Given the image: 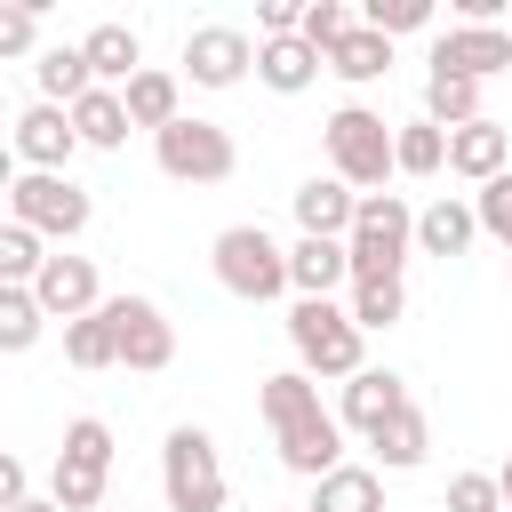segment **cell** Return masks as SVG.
<instances>
[{"label":"cell","mask_w":512,"mask_h":512,"mask_svg":"<svg viewBox=\"0 0 512 512\" xmlns=\"http://www.w3.org/2000/svg\"><path fill=\"white\" fill-rule=\"evenodd\" d=\"M160 488H168V512H224V464H216V440L200 424H176L168 432Z\"/></svg>","instance_id":"cell-6"},{"label":"cell","mask_w":512,"mask_h":512,"mask_svg":"<svg viewBox=\"0 0 512 512\" xmlns=\"http://www.w3.org/2000/svg\"><path fill=\"white\" fill-rule=\"evenodd\" d=\"M496 488H504V512H512V456L496 464Z\"/></svg>","instance_id":"cell-40"},{"label":"cell","mask_w":512,"mask_h":512,"mask_svg":"<svg viewBox=\"0 0 512 512\" xmlns=\"http://www.w3.org/2000/svg\"><path fill=\"white\" fill-rule=\"evenodd\" d=\"M272 440H280V464L304 472V480H328V472L344 464V424H336V408H312V416L280 424Z\"/></svg>","instance_id":"cell-13"},{"label":"cell","mask_w":512,"mask_h":512,"mask_svg":"<svg viewBox=\"0 0 512 512\" xmlns=\"http://www.w3.org/2000/svg\"><path fill=\"white\" fill-rule=\"evenodd\" d=\"M32 80H40V104H64V112L96 88V72H88V56H80V48H40Z\"/></svg>","instance_id":"cell-23"},{"label":"cell","mask_w":512,"mask_h":512,"mask_svg":"<svg viewBox=\"0 0 512 512\" xmlns=\"http://www.w3.org/2000/svg\"><path fill=\"white\" fill-rule=\"evenodd\" d=\"M80 56H88L96 88H128V80L144 72V40H136L128 24H96V32L80 40Z\"/></svg>","instance_id":"cell-21"},{"label":"cell","mask_w":512,"mask_h":512,"mask_svg":"<svg viewBox=\"0 0 512 512\" xmlns=\"http://www.w3.org/2000/svg\"><path fill=\"white\" fill-rule=\"evenodd\" d=\"M472 240H480V208H472V200L440 192L432 208H416V248H424V256H440V264H448V256H464Z\"/></svg>","instance_id":"cell-18"},{"label":"cell","mask_w":512,"mask_h":512,"mask_svg":"<svg viewBox=\"0 0 512 512\" xmlns=\"http://www.w3.org/2000/svg\"><path fill=\"white\" fill-rule=\"evenodd\" d=\"M152 160H160V176H176V184H224L232 168H240V144L216 128V120H176V128H160L152 136Z\"/></svg>","instance_id":"cell-8"},{"label":"cell","mask_w":512,"mask_h":512,"mask_svg":"<svg viewBox=\"0 0 512 512\" xmlns=\"http://www.w3.org/2000/svg\"><path fill=\"white\" fill-rule=\"evenodd\" d=\"M248 64H256V40H248L240 24H200V32L184 40V72H192V88H240Z\"/></svg>","instance_id":"cell-11"},{"label":"cell","mask_w":512,"mask_h":512,"mask_svg":"<svg viewBox=\"0 0 512 512\" xmlns=\"http://www.w3.org/2000/svg\"><path fill=\"white\" fill-rule=\"evenodd\" d=\"M352 216H360V192H352L344 176L296 184V224H304V240H352Z\"/></svg>","instance_id":"cell-16"},{"label":"cell","mask_w":512,"mask_h":512,"mask_svg":"<svg viewBox=\"0 0 512 512\" xmlns=\"http://www.w3.org/2000/svg\"><path fill=\"white\" fill-rule=\"evenodd\" d=\"M32 32H40L32 0H24V8H0V56H24V48H32Z\"/></svg>","instance_id":"cell-37"},{"label":"cell","mask_w":512,"mask_h":512,"mask_svg":"<svg viewBox=\"0 0 512 512\" xmlns=\"http://www.w3.org/2000/svg\"><path fill=\"white\" fill-rule=\"evenodd\" d=\"M40 296L32 288H0V352H32L40 344Z\"/></svg>","instance_id":"cell-31"},{"label":"cell","mask_w":512,"mask_h":512,"mask_svg":"<svg viewBox=\"0 0 512 512\" xmlns=\"http://www.w3.org/2000/svg\"><path fill=\"white\" fill-rule=\"evenodd\" d=\"M120 104H128V120H136V128H152V136L184 120V112H176V72H152V64L120 88Z\"/></svg>","instance_id":"cell-24"},{"label":"cell","mask_w":512,"mask_h":512,"mask_svg":"<svg viewBox=\"0 0 512 512\" xmlns=\"http://www.w3.org/2000/svg\"><path fill=\"white\" fill-rule=\"evenodd\" d=\"M352 280V248L344 240H296L288 248V288L296 296H336Z\"/></svg>","instance_id":"cell-20"},{"label":"cell","mask_w":512,"mask_h":512,"mask_svg":"<svg viewBox=\"0 0 512 512\" xmlns=\"http://www.w3.org/2000/svg\"><path fill=\"white\" fill-rule=\"evenodd\" d=\"M368 448H376V464H384V472H416V464L432 456V424H424V408H400Z\"/></svg>","instance_id":"cell-26"},{"label":"cell","mask_w":512,"mask_h":512,"mask_svg":"<svg viewBox=\"0 0 512 512\" xmlns=\"http://www.w3.org/2000/svg\"><path fill=\"white\" fill-rule=\"evenodd\" d=\"M16 512H64V504H56V496H24Z\"/></svg>","instance_id":"cell-39"},{"label":"cell","mask_w":512,"mask_h":512,"mask_svg":"<svg viewBox=\"0 0 512 512\" xmlns=\"http://www.w3.org/2000/svg\"><path fill=\"white\" fill-rule=\"evenodd\" d=\"M104 488H112V424L104 416H72L64 448H56V472H48V496L64 512H104Z\"/></svg>","instance_id":"cell-4"},{"label":"cell","mask_w":512,"mask_h":512,"mask_svg":"<svg viewBox=\"0 0 512 512\" xmlns=\"http://www.w3.org/2000/svg\"><path fill=\"white\" fill-rule=\"evenodd\" d=\"M392 152H400V176H440L448 168V128L440 120H408Z\"/></svg>","instance_id":"cell-30"},{"label":"cell","mask_w":512,"mask_h":512,"mask_svg":"<svg viewBox=\"0 0 512 512\" xmlns=\"http://www.w3.org/2000/svg\"><path fill=\"white\" fill-rule=\"evenodd\" d=\"M448 176H464V184H496V176H512V136H504L496 120L456 128V136H448Z\"/></svg>","instance_id":"cell-17"},{"label":"cell","mask_w":512,"mask_h":512,"mask_svg":"<svg viewBox=\"0 0 512 512\" xmlns=\"http://www.w3.org/2000/svg\"><path fill=\"white\" fill-rule=\"evenodd\" d=\"M320 72H328V56H320L304 32H296V40H256V80H264V88H280V96H304Z\"/></svg>","instance_id":"cell-19"},{"label":"cell","mask_w":512,"mask_h":512,"mask_svg":"<svg viewBox=\"0 0 512 512\" xmlns=\"http://www.w3.org/2000/svg\"><path fill=\"white\" fill-rule=\"evenodd\" d=\"M32 496V480H24V456H0V512H16Z\"/></svg>","instance_id":"cell-38"},{"label":"cell","mask_w":512,"mask_h":512,"mask_svg":"<svg viewBox=\"0 0 512 512\" xmlns=\"http://www.w3.org/2000/svg\"><path fill=\"white\" fill-rule=\"evenodd\" d=\"M32 296H40V312L48 320H88V312H104V288H96V264L88 256H48L40 264V280H32Z\"/></svg>","instance_id":"cell-12"},{"label":"cell","mask_w":512,"mask_h":512,"mask_svg":"<svg viewBox=\"0 0 512 512\" xmlns=\"http://www.w3.org/2000/svg\"><path fill=\"white\" fill-rule=\"evenodd\" d=\"M448 512H504L496 472H456V480H448Z\"/></svg>","instance_id":"cell-35"},{"label":"cell","mask_w":512,"mask_h":512,"mask_svg":"<svg viewBox=\"0 0 512 512\" xmlns=\"http://www.w3.org/2000/svg\"><path fill=\"white\" fill-rule=\"evenodd\" d=\"M64 360H72V368H120V328H112L104 312L72 320V328H64Z\"/></svg>","instance_id":"cell-29"},{"label":"cell","mask_w":512,"mask_h":512,"mask_svg":"<svg viewBox=\"0 0 512 512\" xmlns=\"http://www.w3.org/2000/svg\"><path fill=\"white\" fill-rule=\"evenodd\" d=\"M288 344H296V368L304 376H336V384H352L368 360H360V320H352V304H336V296H296L288 304Z\"/></svg>","instance_id":"cell-1"},{"label":"cell","mask_w":512,"mask_h":512,"mask_svg":"<svg viewBox=\"0 0 512 512\" xmlns=\"http://www.w3.org/2000/svg\"><path fill=\"white\" fill-rule=\"evenodd\" d=\"M40 264H48V248H40V232H24V224H8V232H0V288H32V280H40Z\"/></svg>","instance_id":"cell-32"},{"label":"cell","mask_w":512,"mask_h":512,"mask_svg":"<svg viewBox=\"0 0 512 512\" xmlns=\"http://www.w3.org/2000/svg\"><path fill=\"white\" fill-rule=\"evenodd\" d=\"M432 72H456V80H512V32L504 24H448L432 40Z\"/></svg>","instance_id":"cell-10"},{"label":"cell","mask_w":512,"mask_h":512,"mask_svg":"<svg viewBox=\"0 0 512 512\" xmlns=\"http://www.w3.org/2000/svg\"><path fill=\"white\" fill-rule=\"evenodd\" d=\"M120 512H136V504H120Z\"/></svg>","instance_id":"cell-41"},{"label":"cell","mask_w":512,"mask_h":512,"mask_svg":"<svg viewBox=\"0 0 512 512\" xmlns=\"http://www.w3.org/2000/svg\"><path fill=\"white\" fill-rule=\"evenodd\" d=\"M400 408H416V400H408V384H400L392 368H360V376L344 384V408H336V424H344V432H360V440H376V432H384Z\"/></svg>","instance_id":"cell-14"},{"label":"cell","mask_w":512,"mask_h":512,"mask_svg":"<svg viewBox=\"0 0 512 512\" xmlns=\"http://www.w3.org/2000/svg\"><path fill=\"white\" fill-rule=\"evenodd\" d=\"M408 312V288L400 280H352V320H360V336L368 328H392Z\"/></svg>","instance_id":"cell-33"},{"label":"cell","mask_w":512,"mask_h":512,"mask_svg":"<svg viewBox=\"0 0 512 512\" xmlns=\"http://www.w3.org/2000/svg\"><path fill=\"white\" fill-rule=\"evenodd\" d=\"M328 72H336V80H352V88H368V80H384V72H392V40H384V32H368V24H352V40L328 56Z\"/></svg>","instance_id":"cell-28"},{"label":"cell","mask_w":512,"mask_h":512,"mask_svg":"<svg viewBox=\"0 0 512 512\" xmlns=\"http://www.w3.org/2000/svg\"><path fill=\"white\" fill-rule=\"evenodd\" d=\"M344 248H352V280H400V264L416 256V208L400 192H360Z\"/></svg>","instance_id":"cell-3"},{"label":"cell","mask_w":512,"mask_h":512,"mask_svg":"<svg viewBox=\"0 0 512 512\" xmlns=\"http://www.w3.org/2000/svg\"><path fill=\"white\" fill-rule=\"evenodd\" d=\"M104 320L120 328V368L160 376V368L176 360V328H168V312H160L152 296H104Z\"/></svg>","instance_id":"cell-9"},{"label":"cell","mask_w":512,"mask_h":512,"mask_svg":"<svg viewBox=\"0 0 512 512\" xmlns=\"http://www.w3.org/2000/svg\"><path fill=\"white\" fill-rule=\"evenodd\" d=\"M72 128H80V144H96V152H112V144H128V104H120V88H88L80 104H72Z\"/></svg>","instance_id":"cell-25"},{"label":"cell","mask_w":512,"mask_h":512,"mask_svg":"<svg viewBox=\"0 0 512 512\" xmlns=\"http://www.w3.org/2000/svg\"><path fill=\"white\" fill-rule=\"evenodd\" d=\"M328 176H344L352 192H376L392 168H400V128H384V112H368V104H336L328 112Z\"/></svg>","instance_id":"cell-2"},{"label":"cell","mask_w":512,"mask_h":512,"mask_svg":"<svg viewBox=\"0 0 512 512\" xmlns=\"http://www.w3.org/2000/svg\"><path fill=\"white\" fill-rule=\"evenodd\" d=\"M304 512H384V480L368 464H336L328 480H312V504Z\"/></svg>","instance_id":"cell-22"},{"label":"cell","mask_w":512,"mask_h":512,"mask_svg":"<svg viewBox=\"0 0 512 512\" xmlns=\"http://www.w3.org/2000/svg\"><path fill=\"white\" fill-rule=\"evenodd\" d=\"M472 208H480V232L512 248V176H496V184H480V192H472Z\"/></svg>","instance_id":"cell-36"},{"label":"cell","mask_w":512,"mask_h":512,"mask_svg":"<svg viewBox=\"0 0 512 512\" xmlns=\"http://www.w3.org/2000/svg\"><path fill=\"white\" fill-rule=\"evenodd\" d=\"M88 192L72 184V176H40V168H24V176H8V224H24V232H40V240H72V232H88Z\"/></svg>","instance_id":"cell-7"},{"label":"cell","mask_w":512,"mask_h":512,"mask_svg":"<svg viewBox=\"0 0 512 512\" xmlns=\"http://www.w3.org/2000/svg\"><path fill=\"white\" fill-rule=\"evenodd\" d=\"M208 264H216V280H224L240 304H272V296L288 288V248H280L264 224H232V232H216Z\"/></svg>","instance_id":"cell-5"},{"label":"cell","mask_w":512,"mask_h":512,"mask_svg":"<svg viewBox=\"0 0 512 512\" xmlns=\"http://www.w3.org/2000/svg\"><path fill=\"white\" fill-rule=\"evenodd\" d=\"M72 144H80V128H72V112H64V104H32V112H16V160H24V168L64 176Z\"/></svg>","instance_id":"cell-15"},{"label":"cell","mask_w":512,"mask_h":512,"mask_svg":"<svg viewBox=\"0 0 512 512\" xmlns=\"http://www.w3.org/2000/svg\"><path fill=\"white\" fill-rule=\"evenodd\" d=\"M424 120H440L448 136H456V128H472V120H488V112H480V80L432 72V80H424Z\"/></svg>","instance_id":"cell-27"},{"label":"cell","mask_w":512,"mask_h":512,"mask_svg":"<svg viewBox=\"0 0 512 512\" xmlns=\"http://www.w3.org/2000/svg\"><path fill=\"white\" fill-rule=\"evenodd\" d=\"M360 24L384 32V40H392V32H424V24H432V0H368Z\"/></svg>","instance_id":"cell-34"}]
</instances>
